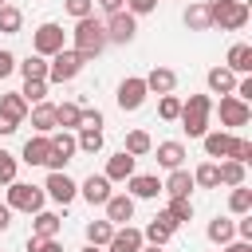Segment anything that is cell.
<instances>
[{
  "label": "cell",
  "mask_w": 252,
  "mask_h": 252,
  "mask_svg": "<svg viewBox=\"0 0 252 252\" xmlns=\"http://www.w3.org/2000/svg\"><path fill=\"white\" fill-rule=\"evenodd\" d=\"M20 94H24L28 106H32V102H43V98H47V79H24V91H20Z\"/></svg>",
  "instance_id": "obj_35"
},
{
  "label": "cell",
  "mask_w": 252,
  "mask_h": 252,
  "mask_svg": "<svg viewBox=\"0 0 252 252\" xmlns=\"http://www.w3.org/2000/svg\"><path fill=\"white\" fill-rule=\"evenodd\" d=\"M236 98H244V102L252 98V79H240V83H236Z\"/></svg>",
  "instance_id": "obj_49"
},
{
  "label": "cell",
  "mask_w": 252,
  "mask_h": 252,
  "mask_svg": "<svg viewBox=\"0 0 252 252\" xmlns=\"http://www.w3.org/2000/svg\"><path fill=\"white\" fill-rule=\"evenodd\" d=\"M110 236H114V224H110V220H91V224H87V240H91V244L102 248V244H110Z\"/></svg>",
  "instance_id": "obj_33"
},
{
  "label": "cell",
  "mask_w": 252,
  "mask_h": 252,
  "mask_svg": "<svg viewBox=\"0 0 252 252\" xmlns=\"http://www.w3.org/2000/svg\"><path fill=\"white\" fill-rule=\"evenodd\" d=\"M228 71H240V75L252 71V47L248 43H232L228 47Z\"/></svg>",
  "instance_id": "obj_22"
},
{
  "label": "cell",
  "mask_w": 252,
  "mask_h": 252,
  "mask_svg": "<svg viewBox=\"0 0 252 252\" xmlns=\"http://www.w3.org/2000/svg\"><path fill=\"white\" fill-rule=\"evenodd\" d=\"M83 197H87L91 205H106V197H110V181H106V173H102V177L91 173V177L83 181Z\"/></svg>",
  "instance_id": "obj_18"
},
{
  "label": "cell",
  "mask_w": 252,
  "mask_h": 252,
  "mask_svg": "<svg viewBox=\"0 0 252 252\" xmlns=\"http://www.w3.org/2000/svg\"><path fill=\"white\" fill-rule=\"evenodd\" d=\"M201 138H205V154H209V158H228V150H232V134L213 130V134H201Z\"/></svg>",
  "instance_id": "obj_19"
},
{
  "label": "cell",
  "mask_w": 252,
  "mask_h": 252,
  "mask_svg": "<svg viewBox=\"0 0 252 252\" xmlns=\"http://www.w3.org/2000/svg\"><path fill=\"white\" fill-rule=\"evenodd\" d=\"M79 126H94V130H98V126H102V114H98V110H83V122H79Z\"/></svg>",
  "instance_id": "obj_48"
},
{
  "label": "cell",
  "mask_w": 252,
  "mask_h": 252,
  "mask_svg": "<svg viewBox=\"0 0 252 252\" xmlns=\"http://www.w3.org/2000/svg\"><path fill=\"white\" fill-rule=\"evenodd\" d=\"M150 146H154V142H150V134H146V130H130V134H126V154H130V158L150 154Z\"/></svg>",
  "instance_id": "obj_30"
},
{
  "label": "cell",
  "mask_w": 252,
  "mask_h": 252,
  "mask_svg": "<svg viewBox=\"0 0 252 252\" xmlns=\"http://www.w3.org/2000/svg\"><path fill=\"white\" fill-rule=\"evenodd\" d=\"M236 232H240V236H244V240H252V217H248V213H244V220H240V224H236Z\"/></svg>",
  "instance_id": "obj_50"
},
{
  "label": "cell",
  "mask_w": 252,
  "mask_h": 252,
  "mask_svg": "<svg viewBox=\"0 0 252 252\" xmlns=\"http://www.w3.org/2000/svg\"><path fill=\"white\" fill-rule=\"evenodd\" d=\"M102 47H106V28H102L94 16H83V20L75 24V51H79L83 59H94Z\"/></svg>",
  "instance_id": "obj_1"
},
{
  "label": "cell",
  "mask_w": 252,
  "mask_h": 252,
  "mask_svg": "<svg viewBox=\"0 0 252 252\" xmlns=\"http://www.w3.org/2000/svg\"><path fill=\"white\" fill-rule=\"evenodd\" d=\"M83 252H98V244H87V248H83Z\"/></svg>",
  "instance_id": "obj_56"
},
{
  "label": "cell",
  "mask_w": 252,
  "mask_h": 252,
  "mask_svg": "<svg viewBox=\"0 0 252 252\" xmlns=\"http://www.w3.org/2000/svg\"><path fill=\"white\" fill-rule=\"evenodd\" d=\"M209 20L220 24L224 32H236V28L248 24V4L244 0H213L209 4Z\"/></svg>",
  "instance_id": "obj_3"
},
{
  "label": "cell",
  "mask_w": 252,
  "mask_h": 252,
  "mask_svg": "<svg viewBox=\"0 0 252 252\" xmlns=\"http://www.w3.org/2000/svg\"><path fill=\"white\" fill-rule=\"evenodd\" d=\"M16 130H20V122H12V118L0 114V134H16Z\"/></svg>",
  "instance_id": "obj_51"
},
{
  "label": "cell",
  "mask_w": 252,
  "mask_h": 252,
  "mask_svg": "<svg viewBox=\"0 0 252 252\" xmlns=\"http://www.w3.org/2000/svg\"><path fill=\"white\" fill-rule=\"evenodd\" d=\"M28 252H63V244L55 236H32L28 240Z\"/></svg>",
  "instance_id": "obj_43"
},
{
  "label": "cell",
  "mask_w": 252,
  "mask_h": 252,
  "mask_svg": "<svg viewBox=\"0 0 252 252\" xmlns=\"http://www.w3.org/2000/svg\"><path fill=\"white\" fill-rule=\"evenodd\" d=\"M75 142H79V150H87V154H98V150H102V130H94V126H83V134H79Z\"/></svg>",
  "instance_id": "obj_38"
},
{
  "label": "cell",
  "mask_w": 252,
  "mask_h": 252,
  "mask_svg": "<svg viewBox=\"0 0 252 252\" xmlns=\"http://www.w3.org/2000/svg\"><path fill=\"white\" fill-rule=\"evenodd\" d=\"M47 142H51V158H47V165H51V169H63V165L71 161V154L79 150V142H75L67 130H63V134H55V138H47Z\"/></svg>",
  "instance_id": "obj_10"
},
{
  "label": "cell",
  "mask_w": 252,
  "mask_h": 252,
  "mask_svg": "<svg viewBox=\"0 0 252 252\" xmlns=\"http://www.w3.org/2000/svg\"><path fill=\"white\" fill-rule=\"evenodd\" d=\"M8 209L39 213V209H43V189H35V185H24V181H8Z\"/></svg>",
  "instance_id": "obj_5"
},
{
  "label": "cell",
  "mask_w": 252,
  "mask_h": 252,
  "mask_svg": "<svg viewBox=\"0 0 252 252\" xmlns=\"http://www.w3.org/2000/svg\"><path fill=\"white\" fill-rule=\"evenodd\" d=\"M8 224H12V209H8V205H0V228H8Z\"/></svg>",
  "instance_id": "obj_53"
},
{
  "label": "cell",
  "mask_w": 252,
  "mask_h": 252,
  "mask_svg": "<svg viewBox=\"0 0 252 252\" xmlns=\"http://www.w3.org/2000/svg\"><path fill=\"white\" fill-rule=\"evenodd\" d=\"M83 63H87V59H83L79 51H67V47H63V51L51 55V63H47V79H51V83H71V79L83 71Z\"/></svg>",
  "instance_id": "obj_4"
},
{
  "label": "cell",
  "mask_w": 252,
  "mask_h": 252,
  "mask_svg": "<svg viewBox=\"0 0 252 252\" xmlns=\"http://www.w3.org/2000/svg\"><path fill=\"white\" fill-rule=\"evenodd\" d=\"M158 161H161L165 169H181V161H185V146H181V142H161V146H158Z\"/></svg>",
  "instance_id": "obj_23"
},
{
  "label": "cell",
  "mask_w": 252,
  "mask_h": 252,
  "mask_svg": "<svg viewBox=\"0 0 252 252\" xmlns=\"http://www.w3.org/2000/svg\"><path fill=\"white\" fill-rule=\"evenodd\" d=\"M47 158H51V142H47V134L24 142V161H28V165H47Z\"/></svg>",
  "instance_id": "obj_13"
},
{
  "label": "cell",
  "mask_w": 252,
  "mask_h": 252,
  "mask_svg": "<svg viewBox=\"0 0 252 252\" xmlns=\"http://www.w3.org/2000/svg\"><path fill=\"white\" fill-rule=\"evenodd\" d=\"M146 79H122V87H118V106L122 110H138L142 102H146Z\"/></svg>",
  "instance_id": "obj_8"
},
{
  "label": "cell",
  "mask_w": 252,
  "mask_h": 252,
  "mask_svg": "<svg viewBox=\"0 0 252 252\" xmlns=\"http://www.w3.org/2000/svg\"><path fill=\"white\" fill-rule=\"evenodd\" d=\"M165 213L173 217V224H185V220H193V205H189V197H173Z\"/></svg>",
  "instance_id": "obj_40"
},
{
  "label": "cell",
  "mask_w": 252,
  "mask_h": 252,
  "mask_svg": "<svg viewBox=\"0 0 252 252\" xmlns=\"http://www.w3.org/2000/svg\"><path fill=\"white\" fill-rule=\"evenodd\" d=\"M228 209L232 213H252V189H244V185H232V197H228Z\"/></svg>",
  "instance_id": "obj_36"
},
{
  "label": "cell",
  "mask_w": 252,
  "mask_h": 252,
  "mask_svg": "<svg viewBox=\"0 0 252 252\" xmlns=\"http://www.w3.org/2000/svg\"><path fill=\"white\" fill-rule=\"evenodd\" d=\"M59 232V217L55 213H35V224H32V236H55Z\"/></svg>",
  "instance_id": "obj_32"
},
{
  "label": "cell",
  "mask_w": 252,
  "mask_h": 252,
  "mask_svg": "<svg viewBox=\"0 0 252 252\" xmlns=\"http://www.w3.org/2000/svg\"><path fill=\"white\" fill-rule=\"evenodd\" d=\"M83 122V106H75V102H63V106H55V126H79Z\"/></svg>",
  "instance_id": "obj_29"
},
{
  "label": "cell",
  "mask_w": 252,
  "mask_h": 252,
  "mask_svg": "<svg viewBox=\"0 0 252 252\" xmlns=\"http://www.w3.org/2000/svg\"><path fill=\"white\" fill-rule=\"evenodd\" d=\"M0 4H4V0H0Z\"/></svg>",
  "instance_id": "obj_57"
},
{
  "label": "cell",
  "mask_w": 252,
  "mask_h": 252,
  "mask_svg": "<svg viewBox=\"0 0 252 252\" xmlns=\"http://www.w3.org/2000/svg\"><path fill=\"white\" fill-rule=\"evenodd\" d=\"M126 181H130V193L134 197H158L161 193V181L150 177V173H138V177H126Z\"/></svg>",
  "instance_id": "obj_24"
},
{
  "label": "cell",
  "mask_w": 252,
  "mask_h": 252,
  "mask_svg": "<svg viewBox=\"0 0 252 252\" xmlns=\"http://www.w3.org/2000/svg\"><path fill=\"white\" fill-rule=\"evenodd\" d=\"M248 118H252V110H248L244 98H236V94H224L220 98V122L224 126H244Z\"/></svg>",
  "instance_id": "obj_9"
},
{
  "label": "cell",
  "mask_w": 252,
  "mask_h": 252,
  "mask_svg": "<svg viewBox=\"0 0 252 252\" xmlns=\"http://www.w3.org/2000/svg\"><path fill=\"white\" fill-rule=\"evenodd\" d=\"M20 75H24V79H47V63H43V55H28V59L20 63Z\"/></svg>",
  "instance_id": "obj_37"
},
{
  "label": "cell",
  "mask_w": 252,
  "mask_h": 252,
  "mask_svg": "<svg viewBox=\"0 0 252 252\" xmlns=\"http://www.w3.org/2000/svg\"><path fill=\"white\" fill-rule=\"evenodd\" d=\"M138 248H142V232L130 228V224H126L122 232L110 236V252H138Z\"/></svg>",
  "instance_id": "obj_21"
},
{
  "label": "cell",
  "mask_w": 252,
  "mask_h": 252,
  "mask_svg": "<svg viewBox=\"0 0 252 252\" xmlns=\"http://www.w3.org/2000/svg\"><path fill=\"white\" fill-rule=\"evenodd\" d=\"M169 197H189V189H193V173L189 169H169V181L161 185Z\"/></svg>",
  "instance_id": "obj_20"
},
{
  "label": "cell",
  "mask_w": 252,
  "mask_h": 252,
  "mask_svg": "<svg viewBox=\"0 0 252 252\" xmlns=\"http://www.w3.org/2000/svg\"><path fill=\"white\" fill-rule=\"evenodd\" d=\"M126 177H134V158L122 150L106 161V181H126Z\"/></svg>",
  "instance_id": "obj_17"
},
{
  "label": "cell",
  "mask_w": 252,
  "mask_h": 252,
  "mask_svg": "<svg viewBox=\"0 0 252 252\" xmlns=\"http://www.w3.org/2000/svg\"><path fill=\"white\" fill-rule=\"evenodd\" d=\"M185 24H189L193 32H205V28H213V20H209V4H189V12H185Z\"/></svg>",
  "instance_id": "obj_28"
},
{
  "label": "cell",
  "mask_w": 252,
  "mask_h": 252,
  "mask_svg": "<svg viewBox=\"0 0 252 252\" xmlns=\"http://www.w3.org/2000/svg\"><path fill=\"white\" fill-rule=\"evenodd\" d=\"M47 193H51V201H59V205H67V201H75V181L63 173V169H51V177H47V185H43Z\"/></svg>",
  "instance_id": "obj_11"
},
{
  "label": "cell",
  "mask_w": 252,
  "mask_h": 252,
  "mask_svg": "<svg viewBox=\"0 0 252 252\" xmlns=\"http://www.w3.org/2000/svg\"><path fill=\"white\" fill-rule=\"evenodd\" d=\"M20 24H24L20 8H12V4H0V32H4V35H16V32H20Z\"/></svg>",
  "instance_id": "obj_34"
},
{
  "label": "cell",
  "mask_w": 252,
  "mask_h": 252,
  "mask_svg": "<svg viewBox=\"0 0 252 252\" xmlns=\"http://www.w3.org/2000/svg\"><path fill=\"white\" fill-rule=\"evenodd\" d=\"M63 8H67L75 20H83V16H91V12H94V0H63Z\"/></svg>",
  "instance_id": "obj_45"
},
{
  "label": "cell",
  "mask_w": 252,
  "mask_h": 252,
  "mask_svg": "<svg viewBox=\"0 0 252 252\" xmlns=\"http://www.w3.org/2000/svg\"><path fill=\"white\" fill-rule=\"evenodd\" d=\"M228 158H232V161H240V165H248V161H252V142H248V138H232Z\"/></svg>",
  "instance_id": "obj_42"
},
{
  "label": "cell",
  "mask_w": 252,
  "mask_h": 252,
  "mask_svg": "<svg viewBox=\"0 0 252 252\" xmlns=\"http://www.w3.org/2000/svg\"><path fill=\"white\" fill-rule=\"evenodd\" d=\"M32 126H35L39 134L55 130V106H51V102H35V110H32Z\"/></svg>",
  "instance_id": "obj_25"
},
{
  "label": "cell",
  "mask_w": 252,
  "mask_h": 252,
  "mask_svg": "<svg viewBox=\"0 0 252 252\" xmlns=\"http://www.w3.org/2000/svg\"><path fill=\"white\" fill-rule=\"evenodd\" d=\"M217 173H220V185H244V165H240V161H232V158H228V161H220V165H217Z\"/></svg>",
  "instance_id": "obj_31"
},
{
  "label": "cell",
  "mask_w": 252,
  "mask_h": 252,
  "mask_svg": "<svg viewBox=\"0 0 252 252\" xmlns=\"http://www.w3.org/2000/svg\"><path fill=\"white\" fill-rule=\"evenodd\" d=\"M130 217H134V197H126V193L114 197V193H110V197H106V220H110V224H126Z\"/></svg>",
  "instance_id": "obj_12"
},
{
  "label": "cell",
  "mask_w": 252,
  "mask_h": 252,
  "mask_svg": "<svg viewBox=\"0 0 252 252\" xmlns=\"http://www.w3.org/2000/svg\"><path fill=\"white\" fill-rule=\"evenodd\" d=\"M102 28H106V43H130L134 32H138V24H134L130 12H110V20Z\"/></svg>",
  "instance_id": "obj_6"
},
{
  "label": "cell",
  "mask_w": 252,
  "mask_h": 252,
  "mask_svg": "<svg viewBox=\"0 0 252 252\" xmlns=\"http://www.w3.org/2000/svg\"><path fill=\"white\" fill-rule=\"evenodd\" d=\"M177 87V75L169 71V67H154L150 75H146V91H158V94H169Z\"/></svg>",
  "instance_id": "obj_15"
},
{
  "label": "cell",
  "mask_w": 252,
  "mask_h": 252,
  "mask_svg": "<svg viewBox=\"0 0 252 252\" xmlns=\"http://www.w3.org/2000/svg\"><path fill=\"white\" fill-rule=\"evenodd\" d=\"M12 71H16V55L12 51H0V79H8Z\"/></svg>",
  "instance_id": "obj_47"
},
{
  "label": "cell",
  "mask_w": 252,
  "mask_h": 252,
  "mask_svg": "<svg viewBox=\"0 0 252 252\" xmlns=\"http://www.w3.org/2000/svg\"><path fill=\"white\" fill-rule=\"evenodd\" d=\"M158 8V0H126V12L130 16H146V12H154Z\"/></svg>",
  "instance_id": "obj_46"
},
{
  "label": "cell",
  "mask_w": 252,
  "mask_h": 252,
  "mask_svg": "<svg viewBox=\"0 0 252 252\" xmlns=\"http://www.w3.org/2000/svg\"><path fill=\"white\" fill-rule=\"evenodd\" d=\"M0 114H4V118H12V122H24V114H28L24 94H4V98H0Z\"/></svg>",
  "instance_id": "obj_26"
},
{
  "label": "cell",
  "mask_w": 252,
  "mask_h": 252,
  "mask_svg": "<svg viewBox=\"0 0 252 252\" xmlns=\"http://www.w3.org/2000/svg\"><path fill=\"white\" fill-rule=\"evenodd\" d=\"M193 185H205V189H217V185H220V173H217V165H213V161H205V165H197V173H193Z\"/></svg>",
  "instance_id": "obj_39"
},
{
  "label": "cell",
  "mask_w": 252,
  "mask_h": 252,
  "mask_svg": "<svg viewBox=\"0 0 252 252\" xmlns=\"http://www.w3.org/2000/svg\"><path fill=\"white\" fill-rule=\"evenodd\" d=\"M8 181H16V158L8 150H0V185H8Z\"/></svg>",
  "instance_id": "obj_44"
},
{
  "label": "cell",
  "mask_w": 252,
  "mask_h": 252,
  "mask_svg": "<svg viewBox=\"0 0 252 252\" xmlns=\"http://www.w3.org/2000/svg\"><path fill=\"white\" fill-rule=\"evenodd\" d=\"M138 252H161V244H150V248H138Z\"/></svg>",
  "instance_id": "obj_55"
},
{
  "label": "cell",
  "mask_w": 252,
  "mask_h": 252,
  "mask_svg": "<svg viewBox=\"0 0 252 252\" xmlns=\"http://www.w3.org/2000/svg\"><path fill=\"white\" fill-rule=\"evenodd\" d=\"M224 252H252V244H248V240H236V244H228Z\"/></svg>",
  "instance_id": "obj_54"
},
{
  "label": "cell",
  "mask_w": 252,
  "mask_h": 252,
  "mask_svg": "<svg viewBox=\"0 0 252 252\" xmlns=\"http://www.w3.org/2000/svg\"><path fill=\"white\" fill-rule=\"evenodd\" d=\"M32 47H35V55H55V51H63V28H59V24H39Z\"/></svg>",
  "instance_id": "obj_7"
},
{
  "label": "cell",
  "mask_w": 252,
  "mask_h": 252,
  "mask_svg": "<svg viewBox=\"0 0 252 252\" xmlns=\"http://www.w3.org/2000/svg\"><path fill=\"white\" fill-rule=\"evenodd\" d=\"M158 114H161L165 122H173V118L181 114V98H177L173 91H169V94H161V102H158Z\"/></svg>",
  "instance_id": "obj_41"
},
{
  "label": "cell",
  "mask_w": 252,
  "mask_h": 252,
  "mask_svg": "<svg viewBox=\"0 0 252 252\" xmlns=\"http://www.w3.org/2000/svg\"><path fill=\"white\" fill-rule=\"evenodd\" d=\"M209 91H213V94H232V91H236V71L213 67V71H209Z\"/></svg>",
  "instance_id": "obj_16"
},
{
  "label": "cell",
  "mask_w": 252,
  "mask_h": 252,
  "mask_svg": "<svg viewBox=\"0 0 252 252\" xmlns=\"http://www.w3.org/2000/svg\"><path fill=\"white\" fill-rule=\"evenodd\" d=\"M209 110H213V98L209 94H189V102H181V122H185V134L189 138H201L209 134Z\"/></svg>",
  "instance_id": "obj_2"
},
{
  "label": "cell",
  "mask_w": 252,
  "mask_h": 252,
  "mask_svg": "<svg viewBox=\"0 0 252 252\" xmlns=\"http://www.w3.org/2000/svg\"><path fill=\"white\" fill-rule=\"evenodd\" d=\"M232 236H236V224H232V220H224V217L209 220V240H213V244H228Z\"/></svg>",
  "instance_id": "obj_27"
},
{
  "label": "cell",
  "mask_w": 252,
  "mask_h": 252,
  "mask_svg": "<svg viewBox=\"0 0 252 252\" xmlns=\"http://www.w3.org/2000/svg\"><path fill=\"white\" fill-rule=\"evenodd\" d=\"M173 228H177L173 217H169V213H158V217L146 224V240H150V244H165V240L173 236Z\"/></svg>",
  "instance_id": "obj_14"
},
{
  "label": "cell",
  "mask_w": 252,
  "mask_h": 252,
  "mask_svg": "<svg viewBox=\"0 0 252 252\" xmlns=\"http://www.w3.org/2000/svg\"><path fill=\"white\" fill-rule=\"evenodd\" d=\"M122 4H126V0H98L102 12H122Z\"/></svg>",
  "instance_id": "obj_52"
}]
</instances>
